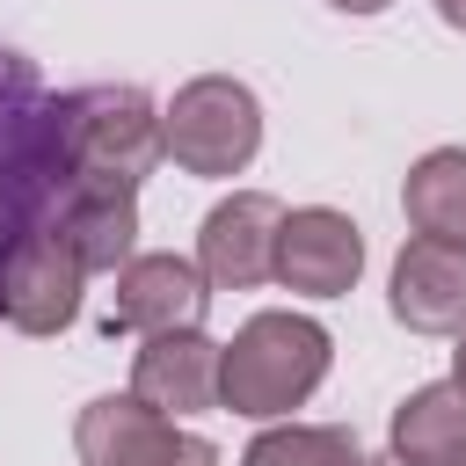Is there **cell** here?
<instances>
[{"mask_svg":"<svg viewBox=\"0 0 466 466\" xmlns=\"http://www.w3.org/2000/svg\"><path fill=\"white\" fill-rule=\"evenodd\" d=\"M328 364H335V335L313 313H291V306L248 313L233 342H218V408L248 422H291V408L320 393Z\"/></svg>","mask_w":466,"mask_h":466,"instance_id":"obj_1","label":"cell"},{"mask_svg":"<svg viewBox=\"0 0 466 466\" xmlns=\"http://www.w3.org/2000/svg\"><path fill=\"white\" fill-rule=\"evenodd\" d=\"M160 153L197 182L248 175V160L262 153V95L248 80H233V73L182 80L175 102L160 109Z\"/></svg>","mask_w":466,"mask_h":466,"instance_id":"obj_2","label":"cell"},{"mask_svg":"<svg viewBox=\"0 0 466 466\" xmlns=\"http://www.w3.org/2000/svg\"><path fill=\"white\" fill-rule=\"evenodd\" d=\"M51 116H58V153L73 160V182L138 189L160 160V109L146 87H80Z\"/></svg>","mask_w":466,"mask_h":466,"instance_id":"obj_3","label":"cell"},{"mask_svg":"<svg viewBox=\"0 0 466 466\" xmlns=\"http://www.w3.org/2000/svg\"><path fill=\"white\" fill-rule=\"evenodd\" d=\"M80 466H218V444L153 415L138 393H95L73 415Z\"/></svg>","mask_w":466,"mask_h":466,"instance_id":"obj_4","label":"cell"},{"mask_svg":"<svg viewBox=\"0 0 466 466\" xmlns=\"http://www.w3.org/2000/svg\"><path fill=\"white\" fill-rule=\"evenodd\" d=\"M80 284L87 269L58 233H15L0 255V320L15 335H66L80 320Z\"/></svg>","mask_w":466,"mask_h":466,"instance_id":"obj_5","label":"cell"},{"mask_svg":"<svg viewBox=\"0 0 466 466\" xmlns=\"http://www.w3.org/2000/svg\"><path fill=\"white\" fill-rule=\"evenodd\" d=\"M269 277L284 291H299V299H342V291H357V277H364V233H357V218L335 211V204L284 211Z\"/></svg>","mask_w":466,"mask_h":466,"instance_id":"obj_6","label":"cell"},{"mask_svg":"<svg viewBox=\"0 0 466 466\" xmlns=\"http://www.w3.org/2000/svg\"><path fill=\"white\" fill-rule=\"evenodd\" d=\"M277 226H284V204L269 189H233L197 226V277L211 291H255V284H269Z\"/></svg>","mask_w":466,"mask_h":466,"instance_id":"obj_7","label":"cell"},{"mask_svg":"<svg viewBox=\"0 0 466 466\" xmlns=\"http://www.w3.org/2000/svg\"><path fill=\"white\" fill-rule=\"evenodd\" d=\"M131 393L182 422V415H211L218 408V342L204 328H167V335H146L138 357H131Z\"/></svg>","mask_w":466,"mask_h":466,"instance_id":"obj_8","label":"cell"},{"mask_svg":"<svg viewBox=\"0 0 466 466\" xmlns=\"http://www.w3.org/2000/svg\"><path fill=\"white\" fill-rule=\"evenodd\" d=\"M386 306L408 335H466V248L444 240H400L393 277H386Z\"/></svg>","mask_w":466,"mask_h":466,"instance_id":"obj_9","label":"cell"},{"mask_svg":"<svg viewBox=\"0 0 466 466\" xmlns=\"http://www.w3.org/2000/svg\"><path fill=\"white\" fill-rule=\"evenodd\" d=\"M211 284L197 277L189 255H131L116 269V306H109V335H167V328H204Z\"/></svg>","mask_w":466,"mask_h":466,"instance_id":"obj_10","label":"cell"},{"mask_svg":"<svg viewBox=\"0 0 466 466\" xmlns=\"http://www.w3.org/2000/svg\"><path fill=\"white\" fill-rule=\"evenodd\" d=\"M58 240L87 277H116L138 255V189L124 182H73L58 204Z\"/></svg>","mask_w":466,"mask_h":466,"instance_id":"obj_11","label":"cell"},{"mask_svg":"<svg viewBox=\"0 0 466 466\" xmlns=\"http://www.w3.org/2000/svg\"><path fill=\"white\" fill-rule=\"evenodd\" d=\"M386 437H393L386 451H393V459H408V466H451V459L466 451V393H459L451 379L415 386V393L393 408Z\"/></svg>","mask_w":466,"mask_h":466,"instance_id":"obj_12","label":"cell"},{"mask_svg":"<svg viewBox=\"0 0 466 466\" xmlns=\"http://www.w3.org/2000/svg\"><path fill=\"white\" fill-rule=\"evenodd\" d=\"M400 211H408V233L466 248V146H430L400 182Z\"/></svg>","mask_w":466,"mask_h":466,"instance_id":"obj_13","label":"cell"},{"mask_svg":"<svg viewBox=\"0 0 466 466\" xmlns=\"http://www.w3.org/2000/svg\"><path fill=\"white\" fill-rule=\"evenodd\" d=\"M357 437L342 422H262L240 466H357Z\"/></svg>","mask_w":466,"mask_h":466,"instance_id":"obj_14","label":"cell"},{"mask_svg":"<svg viewBox=\"0 0 466 466\" xmlns=\"http://www.w3.org/2000/svg\"><path fill=\"white\" fill-rule=\"evenodd\" d=\"M437 22L444 29H466V0H437Z\"/></svg>","mask_w":466,"mask_h":466,"instance_id":"obj_15","label":"cell"},{"mask_svg":"<svg viewBox=\"0 0 466 466\" xmlns=\"http://www.w3.org/2000/svg\"><path fill=\"white\" fill-rule=\"evenodd\" d=\"M328 7H342V15H386L393 0H328Z\"/></svg>","mask_w":466,"mask_h":466,"instance_id":"obj_16","label":"cell"},{"mask_svg":"<svg viewBox=\"0 0 466 466\" xmlns=\"http://www.w3.org/2000/svg\"><path fill=\"white\" fill-rule=\"evenodd\" d=\"M451 342H459V350H451V386L466 393V335H451Z\"/></svg>","mask_w":466,"mask_h":466,"instance_id":"obj_17","label":"cell"},{"mask_svg":"<svg viewBox=\"0 0 466 466\" xmlns=\"http://www.w3.org/2000/svg\"><path fill=\"white\" fill-rule=\"evenodd\" d=\"M357 466H408V459H393V451H379V459H357Z\"/></svg>","mask_w":466,"mask_h":466,"instance_id":"obj_18","label":"cell"},{"mask_svg":"<svg viewBox=\"0 0 466 466\" xmlns=\"http://www.w3.org/2000/svg\"><path fill=\"white\" fill-rule=\"evenodd\" d=\"M451 466H466V451H459V459H451Z\"/></svg>","mask_w":466,"mask_h":466,"instance_id":"obj_19","label":"cell"}]
</instances>
